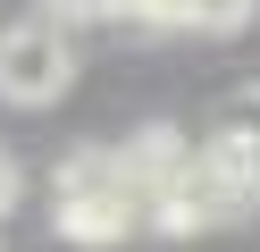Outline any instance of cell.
I'll list each match as a JSON object with an SVG mask.
<instances>
[{
	"label": "cell",
	"mask_w": 260,
	"mask_h": 252,
	"mask_svg": "<svg viewBox=\"0 0 260 252\" xmlns=\"http://www.w3.org/2000/svg\"><path fill=\"white\" fill-rule=\"evenodd\" d=\"M252 202H260V177L226 168L218 151H185L168 168V185H159V202H151V227H168V235L235 227V218H252Z\"/></svg>",
	"instance_id": "cell-2"
},
{
	"label": "cell",
	"mask_w": 260,
	"mask_h": 252,
	"mask_svg": "<svg viewBox=\"0 0 260 252\" xmlns=\"http://www.w3.org/2000/svg\"><path fill=\"white\" fill-rule=\"evenodd\" d=\"M51 193H59V235L68 244H126L135 227H151V185L126 168V151H76V160H59V177H51Z\"/></svg>",
	"instance_id": "cell-1"
},
{
	"label": "cell",
	"mask_w": 260,
	"mask_h": 252,
	"mask_svg": "<svg viewBox=\"0 0 260 252\" xmlns=\"http://www.w3.org/2000/svg\"><path fill=\"white\" fill-rule=\"evenodd\" d=\"M202 151H218L226 168H243V177H260V84H243V93H226V109H218V126H210V143Z\"/></svg>",
	"instance_id": "cell-4"
},
{
	"label": "cell",
	"mask_w": 260,
	"mask_h": 252,
	"mask_svg": "<svg viewBox=\"0 0 260 252\" xmlns=\"http://www.w3.org/2000/svg\"><path fill=\"white\" fill-rule=\"evenodd\" d=\"M51 17H68V25H84V17H118V0H42Z\"/></svg>",
	"instance_id": "cell-7"
},
{
	"label": "cell",
	"mask_w": 260,
	"mask_h": 252,
	"mask_svg": "<svg viewBox=\"0 0 260 252\" xmlns=\"http://www.w3.org/2000/svg\"><path fill=\"white\" fill-rule=\"evenodd\" d=\"M118 17H135V25H185V0H118Z\"/></svg>",
	"instance_id": "cell-6"
},
{
	"label": "cell",
	"mask_w": 260,
	"mask_h": 252,
	"mask_svg": "<svg viewBox=\"0 0 260 252\" xmlns=\"http://www.w3.org/2000/svg\"><path fill=\"white\" fill-rule=\"evenodd\" d=\"M252 9H260V0H185V25H202V34H235V25H252Z\"/></svg>",
	"instance_id": "cell-5"
},
{
	"label": "cell",
	"mask_w": 260,
	"mask_h": 252,
	"mask_svg": "<svg viewBox=\"0 0 260 252\" xmlns=\"http://www.w3.org/2000/svg\"><path fill=\"white\" fill-rule=\"evenodd\" d=\"M17 193H25V177H17V160H9V151H0V218L17 210Z\"/></svg>",
	"instance_id": "cell-8"
},
{
	"label": "cell",
	"mask_w": 260,
	"mask_h": 252,
	"mask_svg": "<svg viewBox=\"0 0 260 252\" xmlns=\"http://www.w3.org/2000/svg\"><path fill=\"white\" fill-rule=\"evenodd\" d=\"M76 84V42L59 34V17H25L0 34V101L9 109H51Z\"/></svg>",
	"instance_id": "cell-3"
}]
</instances>
